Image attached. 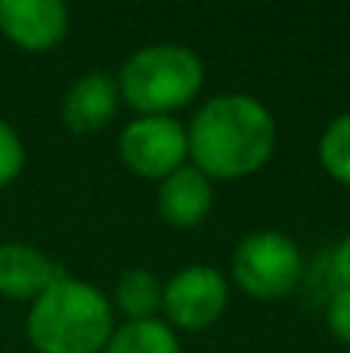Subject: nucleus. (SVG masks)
<instances>
[{
  "mask_svg": "<svg viewBox=\"0 0 350 353\" xmlns=\"http://www.w3.org/2000/svg\"><path fill=\"white\" fill-rule=\"evenodd\" d=\"M189 159L208 180H242L260 171L276 149V121L260 99L220 93L186 128Z\"/></svg>",
  "mask_w": 350,
  "mask_h": 353,
  "instance_id": "nucleus-1",
  "label": "nucleus"
},
{
  "mask_svg": "<svg viewBox=\"0 0 350 353\" xmlns=\"http://www.w3.org/2000/svg\"><path fill=\"white\" fill-rule=\"evenodd\" d=\"M25 332L37 353H103L115 332V310L96 285L62 276L31 301Z\"/></svg>",
  "mask_w": 350,
  "mask_h": 353,
  "instance_id": "nucleus-2",
  "label": "nucleus"
},
{
  "mask_svg": "<svg viewBox=\"0 0 350 353\" xmlns=\"http://www.w3.org/2000/svg\"><path fill=\"white\" fill-rule=\"evenodd\" d=\"M205 84V65L183 43L140 47L118 72V93L140 115H171L189 105Z\"/></svg>",
  "mask_w": 350,
  "mask_h": 353,
  "instance_id": "nucleus-3",
  "label": "nucleus"
},
{
  "mask_svg": "<svg viewBox=\"0 0 350 353\" xmlns=\"http://www.w3.org/2000/svg\"><path fill=\"white\" fill-rule=\"evenodd\" d=\"M304 273L301 248L291 236L276 230L248 232L233 251V279L258 301H276L295 292Z\"/></svg>",
  "mask_w": 350,
  "mask_h": 353,
  "instance_id": "nucleus-4",
  "label": "nucleus"
},
{
  "mask_svg": "<svg viewBox=\"0 0 350 353\" xmlns=\"http://www.w3.org/2000/svg\"><path fill=\"white\" fill-rule=\"evenodd\" d=\"M118 155L136 176L165 180L189 159L186 128L171 115H140L118 137Z\"/></svg>",
  "mask_w": 350,
  "mask_h": 353,
  "instance_id": "nucleus-5",
  "label": "nucleus"
},
{
  "mask_svg": "<svg viewBox=\"0 0 350 353\" xmlns=\"http://www.w3.org/2000/svg\"><path fill=\"white\" fill-rule=\"evenodd\" d=\"M229 301L227 276L211 263H189L171 276L161 292V310L171 329L198 332L223 316Z\"/></svg>",
  "mask_w": 350,
  "mask_h": 353,
  "instance_id": "nucleus-6",
  "label": "nucleus"
},
{
  "mask_svg": "<svg viewBox=\"0 0 350 353\" xmlns=\"http://www.w3.org/2000/svg\"><path fill=\"white\" fill-rule=\"evenodd\" d=\"M0 31L16 47L41 53L65 37L68 10L59 0H0Z\"/></svg>",
  "mask_w": 350,
  "mask_h": 353,
  "instance_id": "nucleus-7",
  "label": "nucleus"
},
{
  "mask_svg": "<svg viewBox=\"0 0 350 353\" xmlns=\"http://www.w3.org/2000/svg\"><path fill=\"white\" fill-rule=\"evenodd\" d=\"M118 103V81L105 72H87L68 87L62 99V121L74 134H96L115 118Z\"/></svg>",
  "mask_w": 350,
  "mask_h": 353,
  "instance_id": "nucleus-8",
  "label": "nucleus"
},
{
  "mask_svg": "<svg viewBox=\"0 0 350 353\" xmlns=\"http://www.w3.org/2000/svg\"><path fill=\"white\" fill-rule=\"evenodd\" d=\"M62 279L59 267L41 248L25 242L0 245V294L10 301H34Z\"/></svg>",
  "mask_w": 350,
  "mask_h": 353,
  "instance_id": "nucleus-9",
  "label": "nucleus"
},
{
  "mask_svg": "<svg viewBox=\"0 0 350 353\" xmlns=\"http://www.w3.org/2000/svg\"><path fill=\"white\" fill-rule=\"evenodd\" d=\"M214 205L211 180L196 165H183L174 174H167L158 186V211L177 230L202 226Z\"/></svg>",
  "mask_w": 350,
  "mask_h": 353,
  "instance_id": "nucleus-10",
  "label": "nucleus"
},
{
  "mask_svg": "<svg viewBox=\"0 0 350 353\" xmlns=\"http://www.w3.org/2000/svg\"><path fill=\"white\" fill-rule=\"evenodd\" d=\"M161 285L155 279V273L143 267H130L121 273L115 285V307L127 316V323H136V319H155V313L161 310Z\"/></svg>",
  "mask_w": 350,
  "mask_h": 353,
  "instance_id": "nucleus-11",
  "label": "nucleus"
},
{
  "mask_svg": "<svg viewBox=\"0 0 350 353\" xmlns=\"http://www.w3.org/2000/svg\"><path fill=\"white\" fill-rule=\"evenodd\" d=\"M103 353H180V341L161 319H136L112 332Z\"/></svg>",
  "mask_w": 350,
  "mask_h": 353,
  "instance_id": "nucleus-12",
  "label": "nucleus"
},
{
  "mask_svg": "<svg viewBox=\"0 0 350 353\" xmlns=\"http://www.w3.org/2000/svg\"><path fill=\"white\" fill-rule=\"evenodd\" d=\"M320 161L326 174L350 186V112L332 118L320 137Z\"/></svg>",
  "mask_w": 350,
  "mask_h": 353,
  "instance_id": "nucleus-13",
  "label": "nucleus"
},
{
  "mask_svg": "<svg viewBox=\"0 0 350 353\" xmlns=\"http://www.w3.org/2000/svg\"><path fill=\"white\" fill-rule=\"evenodd\" d=\"M25 168V146L10 121L0 118V186H10Z\"/></svg>",
  "mask_w": 350,
  "mask_h": 353,
  "instance_id": "nucleus-14",
  "label": "nucleus"
},
{
  "mask_svg": "<svg viewBox=\"0 0 350 353\" xmlns=\"http://www.w3.org/2000/svg\"><path fill=\"white\" fill-rule=\"evenodd\" d=\"M329 332L338 338L344 347H350V288H338L326 304Z\"/></svg>",
  "mask_w": 350,
  "mask_h": 353,
  "instance_id": "nucleus-15",
  "label": "nucleus"
},
{
  "mask_svg": "<svg viewBox=\"0 0 350 353\" xmlns=\"http://www.w3.org/2000/svg\"><path fill=\"white\" fill-rule=\"evenodd\" d=\"M332 273L338 288H350V236H344L332 251Z\"/></svg>",
  "mask_w": 350,
  "mask_h": 353,
  "instance_id": "nucleus-16",
  "label": "nucleus"
}]
</instances>
